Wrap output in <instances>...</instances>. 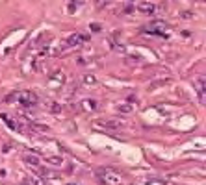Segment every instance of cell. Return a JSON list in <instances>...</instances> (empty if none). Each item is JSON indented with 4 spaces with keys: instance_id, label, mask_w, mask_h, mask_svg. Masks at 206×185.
I'll return each instance as SVG.
<instances>
[{
    "instance_id": "277c9868",
    "label": "cell",
    "mask_w": 206,
    "mask_h": 185,
    "mask_svg": "<svg viewBox=\"0 0 206 185\" xmlns=\"http://www.w3.org/2000/svg\"><path fill=\"white\" fill-rule=\"evenodd\" d=\"M24 161H26V163H30L34 168H37V167H39V159H37L34 154H26V156H24Z\"/></svg>"
},
{
    "instance_id": "8fae6325",
    "label": "cell",
    "mask_w": 206,
    "mask_h": 185,
    "mask_svg": "<svg viewBox=\"0 0 206 185\" xmlns=\"http://www.w3.org/2000/svg\"><path fill=\"white\" fill-rule=\"evenodd\" d=\"M34 185H46V183H43V180H35V182H34Z\"/></svg>"
},
{
    "instance_id": "8992f818",
    "label": "cell",
    "mask_w": 206,
    "mask_h": 185,
    "mask_svg": "<svg viewBox=\"0 0 206 185\" xmlns=\"http://www.w3.org/2000/svg\"><path fill=\"white\" fill-rule=\"evenodd\" d=\"M102 128L106 130H117V128H121V122H115V121H106L102 124Z\"/></svg>"
},
{
    "instance_id": "ba28073f",
    "label": "cell",
    "mask_w": 206,
    "mask_h": 185,
    "mask_svg": "<svg viewBox=\"0 0 206 185\" xmlns=\"http://www.w3.org/2000/svg\"><path fill=\"white\" fill-rule=\"evenodd\" d=\"M50 82H54V83H63V82H65V76H63V72H56V74H52Z\"/></svg>"
},
{
    "instance_id": "9c48e42d",
    "label": "cell",
    "mask_w": 206,
    "mask_h": 185,
    "mask_svg": "<svg viewBox=\"0 0 206 185\" xmlns=\"http://www.w3.org/2000/svg\"><path fill=\"white\" fill-rule=\"evenodd\" d=\"M82 82L85 83V85H95V83H97V78L91 76V74H85V76L82 78Z\"/></svg>"
},
{
    "instance_id": "5b68a950",
    "label": "cell",
    "mask_w": 206,
    "mask_h": 185,
    "mask_svg": "<svg viewBox=\"0 0 206 185\" xmlns=\"http://www.w3.org/2000/svg\"><path fill=\"white\" fill-rule=\"evenodd\" d=\"M82 107L85 111H95V109H97V102H95V100H84Z\"/></svg>"
},
{
    "instance_id": "6da1fadb",
    "label": "cell",
    "mask_w": 206,
    "mask_h": 185,
    "mask_svg": "<svg viewBox=\"0 0 206 185\" xmlns=\"http://www.w3.org/2000/svg\"><path fill=\"white\" fill-rule=\"evenodd\" d=\"M99 176L106 185H121L123 183V178L119 172L111 170V168H104V170H99Z\"/></svg>"
},
{
    "instance_id": "30bf717a",
    "label": "cell",
    "mask_w": 206,
    "mask_h": 185,
    "mask_svg": "<svg viewBox=\"0 0 206 185\" xmlns=\"http://www.w3.org/2000/svg\"><path fill=\"white\" fill-rule=\"evenodd\" d=\"M119 111H123V113H130V111H132V105H130V104H121V105H119Z\"/></svg>"
},
{
    "instance_id": "3957f363",
    "label": "cell",
    "mask_w": 206,
    "mask_h": 185,
    "mask_svg": "<svg viewBox=\"0 0 206 185\" xmlns=\"http://www.w3.org/2000/svg\"><path fill=\"white\" fill-rule=\"evenodd\" d=\"M195 87H197V91H199L201 102H204V78H199V80L195 82Z\"/></svg>"
},
{
    "instance_id": "52a82bcc",
    "label": "cell",
    "mask_w": 206,
    "mask_h": 185,
    "mask_svg": "<svg viewBox=\"0 0 206 185\" xmlns=\"http://www.w3.org/2000/svg\"><path fill=\"white\" fill-rule=\"evenodd\" d=\"M45 161H46V163H50V165H58V167L63 163V159H62V157H58V156H50V157H46Z\"/></svg>"
},
{
    "instance_id": "7c38bea8",
    "label": "cell",
    "mask_w": 206,
    "mask_h": 185,
    "mask_svg": "<svg viewBox=\"0 0 206 185\" xmlns=\"http://www.w3.org/2000/svg\"><path fill=\"white\" fill-rule=\"evenodd\" d=\"M69 185H76V183H69Z\"/></svg>"
},
{
    "instance_id": "7a4b0ae2",
    "label": "cell",
    "mask_w": 206,
    "mask_h": 185,
    "mask_svg": "<svg viewBox=\"0 0 206 185\" xmlns=\"http://www.w3.org/2000/svg\"><path fill=\"white\" fill-rule=\"evenodd\" d=\"M17 100L22 102L24 105H35V104H37V96H35L34 93H28V91H26V93H19V95H17Z\"/></svg>"
}]
</instances>
